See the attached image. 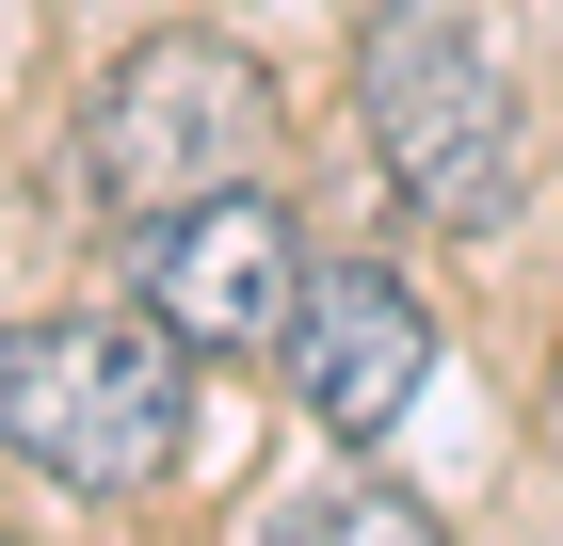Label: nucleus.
<instances>
[{
	"label": "nucleus",
	"mask_w": 563,
	"mask_h": 546,
	"mask_svg": "<svg viewBox=\"0 0 563 546\" xmlns=\"http://www.w3.org/2000/svg\"><path fill=\"white\" fill-rule=\"evenodd\" d=\"M354 113L387 145L402 210L419 225H499L531 193V113L499 81V48L467 16H434V0H387L371 33H354Z\"/></svg>",
	"instance_id": "obj_3"
},
{
	"label": "nucleus",
	"mask_w": 563,
	"mask_h": 546,
	"mask_svg": "<svg viewBox=\"0 0 563 546\" xmlns=\"http://www.w3.org/2000/svg\"><path fill=\"white\" fill-rule=\"evenodd\" d=\"M274 161V65L242 33H145L113 81L81 97V193L113 225H177V210H210V193H258Z\"/></svg>",
	"instance_id": "obj_2"
},
{
	"label": "nucleus",
	"mask_w": 563,
	"mask_h": 546,
	"mask_svg": "<svg viewBox=\"0 0 563 546\" xmlns=\"http://www.w3.org/2000/svg\"><path fill=\"white\" fill-rule=\"evenodd\" d=\"M0 450L65 499H145L194 450V337L162 305H48L0 337Z\"/></svg>",
	"instance_id": "obj_1"
},
{
	"label": "nucleus",
	"mask_w": 563,
	"mask_h": 546,
	"mask_svg": "<svg viewBox=\"0 0 563 546\" xmlns=\"http://www.w3.org/2000/svg\"><path fill=\"white\" fill-rule=\"evenodd\" d=\"M434 386V305L402 290V274H371V257H339V274H306L290 305V402L339 450H371V434H402V402Z\"/></svg>",
	"instance_id": "obj_5"
},
{
	"label": "nucleus",
	"mask_w": 563,
	"mask_h": 546,
	"mask_svg": "<svg viewBox=\"0 0 563 546\" xmlns=\"http://www.w3.org/2000/svg\"><path fill=\"white\" fill-rule=\"evenodd\" d=\"M258 546H451V531H434L402 482H322V499H290Z\"/></svg>",
	"instance_id": "obj_6"
},
{
	"label": "nucleus",
	"mask_w": 563,
	"mask_h": 546,
	"mask_svg": "<svg viewBox=\"0 0 563 546\" xmlns=\"http://www.w3.org/2000/svg\"><path fill=\"white\" fill-rule=\"evenodd\" d=\"M145 305H162L194 354H290V305H306V242L274 193H210V210L145 225Z\"/></svg>",
	"instance_id": "obj_4"
}]
</instances>
